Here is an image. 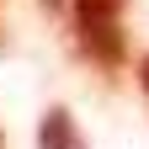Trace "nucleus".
Returning <instances> with one entry per match:
<instances>
[{"instance_id":"5","label":"nucleus","mask_w":149,"mask_h":149,"mask_svg":"<svg viewBox=\"0 0 149 149\" xmlns=\"http://www.w3.org/2000/svg\"><path fill=\"white\" fill-rule=\"evenodd\" d=\"M0 149H6V139H0Z\"/></svg>"},{"instance_id":"4","label":"nucleus","mask_w":149,"mask_h":149,"mask_svg":"<svg viewBox=\"0 0 149 149\" xmlns=\"http://www.w3.org/2000/svg\"><path fill=\"white\" fill-rule=\"evenodd\" d=\"M43 6H59V0H43Z\"/></svg>"},{"instance_id":"3","label":"nucleus","mask_w":149,"mask_h":149,"mask_svg":"<svg viewBox=\"0 0 149 149\" xmlns=\"http://www.w3.org/2000/svg\"><path fill=\"white\" fill-rule=\"evenodd\" d=\"M139 85H144V96H149V53L139 59Z\"/></svg>"},{"instance_id":"1","label":"nucleus","mask_w":149,"mask_h":149,"mask_svg":"<svg viewBox=\"0 0 149 149\" xmlns=\"http://www.w3.org/2000/svg\"><path fill=\"white\" fill-rule=\"evenodd\" d=\"M123 11H128V0H74L80 48L91 53V64H101V69H123V59H128Z\"/></svg>"},{"instance_id":"2","label":"nucleus","mask_w":149,"mask_h":149,"mask_svg":"<svg viewBox=\"0 0 149 149\" xmlns=\"http://www.w3.org/2000/svg\"><path fill=\"white\" fill-rule=\"evenodd\" d=\"M37 149H91L80 123L69 117V107H48L43 123H37Z\"/></svg>"}]
</instances>
